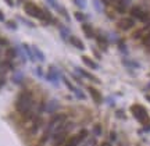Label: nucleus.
Instances as JSON below:
<instances>
[{
	"mask_svg": "<svg viewBox=\"0 0 150 146\" xmlns=\"http://www.w3.org/2000/svg\"><path fill=\"white\" fill-rule=\"evenodd\" d=\"M142 43L143 44H150V31H147V33L142 38Z\"/></svg>",
	"mask_w": 150,
	"mask_h": 146,
	"instance_id": "nucleus-16",
	"label": "nucleus"
},
{
	"mask_svg": "<svg viewBox=\"0 0 150 146\" xmlns=\"http://www.w3.org/2000/svg\"><path fill=\"white\" fill-rule=\"evenodd\" d=\"M82 61H83V63L86 64L88 67H90L92 70H97V68H99V65H97V64L94 63V61L92 60V58L86 57V56H82Z\"/></svg>",
	"mask_w": 150,
	"mask_h": 146,
	"instance_id": "nucleus-8",
	"label": "nucleus"
},
{
	"mask_svg": "<svg viewBox=\"0 0 150 146\" xmlns=\"http://www.w3.org/2000/svg\"><path fill=\"white\" fill-rule=\"evenodd\" d=\"M6 54H7V57L10 58V60H11V58H14L15 56H17V54H18V53H17V50H15V49H12V47H10V49H7Z\"/></svg>",
	"mask_w": 150,
	"mask_h": 146,
	"instance_id": "nucleus-14",
	"label": "nucleus"
},
{
	"mask_svg": "<svg viewBox=\"0 0 150 146\" xmlns=\"http://www.w3.org/2000/svg\"><path fill=\"white\" fill-rule=\"evenodd\" d=\"M79 143H82V140L79 139V136H78V135H72V136L67 138L64 146H78Z\"/></svg>",
	"mask_w": 150,
	"mask_h": 146,
	"instance_id": "nucleus-7",
	"label": "nucleus"
},
{
	"mask_svg": "<svg viewBox=\"0 0 150 146\" xmlns=\"http://www.w3.org/2000/svg\"><path fill=\"white\" fill-rule=\"evenodd\" d=\"M7 26H10L11 29H17V25H15V22H12V21H8V22H7Z\"/></svg>",
	"mask_w": 150,
	"mask_h": 146,
	"instance_id": "nucleus-23",
	"label": "nucleus"
},
{
	"mask_svg": "<svg viewBox=\"0 0 150 146\" xmlns=\"http://www.w3.org/2000/svg\"><path fill=\"white\" fill-rule=\"evenodd\" d=\"M143 28L142 29H139V31H136V32H133L132 33V38H135V39H139V38H142V35H143Z\"/></svg>",
	"mask_w": 150,
	"mask_h": 146,
	"instance_id": "nucleus-17",
	"label": "nucleus"
},
{
	"mask_svg": "<svg viewBox=\"0 0 150 146\" xmlns=\"http://www.w3.org/2000/svg\"><path fill=\"white\" fill-rule=\"evenodd\" d=\"M100 146H111V145H110L108 142H104V143H101V145H100Z\"/></svg>",
	"mask_w": 150,
	"mask_h": 146,
	"instance_id": "nucleus-30",
	"label": "nucleus"
},
{
	"mask_svg": "<svg viewBox=\"0 0 150 146\" xmlns=\"http://www.w3.org/2000/svg\"><path fill=\"white\" fill-rule=\"evenodd\" d=\"M36 72H38V75H39V76L43 75V71H42V68H40V67H38V68H36Z\"/></svg>",
	"mask_w": 150,
	"mask_h": 146,
	"instance_id": "nucleus-24",
	"label": "nucleus"
},
{
	"mask_svg": "<svg viewBox=\"0 0 150 146\" xmlns=\"http://www.w3.org/2000/svg\"><path fill=\"white\" fill-rule=\"evenodd\" d=\"M24 10H25V13L28 14V15H31V17H35V18L42 19V18L44 17V15H43V11L40 10V7H38L36 4H35V3H32V1H25Z\"/></svg>",
	"mask_w": 150,
	"mask_h": 146,
	"instance_id": "nucleus-3",
	"label": "nucleus"
},
{
	"mask_svg": "<svg viewBox=\"0 0 150 146\" xmlns=\"http://www.w3.org/2000/svg\"><path fill=\"white\" fill-rule=\"evenodd\" d=\"M82 29H83V33L86 35L88 38H93V36H94V32H93V29H92V26H90V25L83 24V25H82Z\"/></svg>",
	"mask_w": 150,
	"mask_h": 146,
	"instance_id": "nucleus-9",
	"label": "nucleus"
},
{
	"mask_svg": "<svg viewBox=\"0 0 150 146\" xmlns=\"http://www.w3.org/2000/svg\"><path fill=\"white\" fill-rule=\"evenodd\" d=\"M15 108L21 114L25 117V120H29V115L32 117V108H33V103H32V93L28 90L21 92L17 97L15 102Z\"/></svg>",
	"mask_w": 150,
	"mask_h": 146,
	"instance_id": "nucleus-1",
	"label": "nucleus"
},
{
	"mask_svg": "<svg viewBox=\"0 0 150 146\" xmlns=\"http://www.w3.org/2000/svg\"><path fill=\"white\" fill-rule=\"evenodd\" d=\"M4 1L8 3V6H12V4H14V1H12V0H4Z\"/></svg>",
	"mask_w": 150,
	"mask_h": 146,
	"instance_id": "nucleus-27",
	"label": "nucleus"
},
{
	"mask_svg": "<svg viewBox=\"0 0 150 146\" xmlns=\"http://www.w3.org/2000/svg\"><path fill=\"white\" fill-rule=\"evenodd\" d=\"M117 26H118V29H122V31H129L135 26V21L131 17H124L117 22Z\"/></svg>",
	"mask_w": 150,
	"mask_h": 146,
	"instance_id": "nucleus-5",
	"label": "nucleus"
},
{
	"mask_svg": "<svg viewBox=\"0 0 150 146\" xmlns=\"http://www.w3.org/2000/svg\"><path fill=\"white\" fill-rule=\"evenodd\" d=\"M93 133H94V136H100V135L103 133V127H101V124H94Z\"/></svg>",
	"mask_w": 150,
	"mask_h": 146,
	"instance_id": "nucleus-12",
	"label": "nucleus"
},
{
	"mask_svg": "<svg viewBox=\"0 0 150 146\" xmlns=\"http://www.w3.org/2000/svg\"><path fill=\"white\" fill-rule=\"evenodd\" d=\"M117 117H122V118H125V114L122 113V111H117Z\"/></svg>",
	"mask_w": 150,
	"mask_h": 146,
	"instance_id": "nucleus-25",
	"label": "nucleus"
},
{
	"mask_svg": "<svg viewBox=\"0 0 150 146\" xmlns=\"http://www.w3.org/2000/svg\"><path fill=\"white\" fill-rule=\"evenodd\" d=\"M131 113L133 114V117H135L139 122H142V124L149 122V114H147V111H146V108H144L143 106L133 104L131 107Z\"/></svg>",
	"mask_w": 150,
	"mask_h": 146,
	"instance_id": "nucleus-2",
	"label": "nucleus"
},
{
	"mask_svg": "<svg viewBox=\"0 0 150 146\" xmlns=\"http://www.w3.org/2000/svg\"><path fill=\"white\" fill-rule=\"evenodd\" d=\"M69 40H71V43L74 44L75 47H78V49H81V50H83V49H85V46H83V43L81 42V39H79V38H74V36H69Z\"/></svg>",
	"mask_w": 150,
	"mask_h": 146,
	"instance_id": "nucleus-10",
	"label": "nucleus"
},
{
	"mask_svg": "<svg viewBox=\"0 0 150 146\" xmlns=\"http://www.w3.org/2000/svg\"><path fill=\"white\" fill-rule=\"evenodd\" d=\"M129 13H131L132 18H138V19H140V21H143V22H147V21H149V14L146 13V11H143L142 7L133 6Z\"/></svg>",
	"mask_w": 150,
	"mask_h": 146,
	"instance_id": "nucleus-4",
	"label": "nucleus"
},
{
	"mask_svg": "<svg viewBox=\"0 0 150 146\" xmlns=\"http://www.w3.org/2000/svg\"><path fill=\"white\" fill-rule=\"evenodd\" d=\"M0 21H4V15H3L1 11H0Z\"/></svg>",
	"mask_w": 150,
	"mask_h": 146,
	"instance_id": "nucleus-28",
	"label": "nucleus"
},
{
	"mask_svg": "<svg viewBox=\"0 0 150 146\" xmlns=\"http://www.w3.org/2000/svg\"><path fill=\"white\" fill-rule=\"evenodd\" d=\"M76 71H79L82 75L85 76V78H88V79H90V81H93V82H99V79L97 78H94L92 74H89L88 71H85V70H82V68H76Z\"/></svg>",
	"mask_w": 150,
	"mask_h": 146,
	"instance_id": "nucleus-11",
	"label": "nucleus"
},
{
	"mask_svg": "<svg viewBox=\"0 0 150 146\" xmlns=\"http://www.w3.org/2000/svg\"><path fill=\"white\" fill-rule=\"evenodd\" d=\"M88 90H89V93L92 95V97H93V100L96 103H101V102H103L101 93H100V92L96 88H93V86H88Z\"/></svg>",
	"mask_w": 150,
	"mask_h": 146,
	"instance_id": "nucleus-6",
	"label": "nucleus"
},
{
	"mask_svg": "<svg viewBox=\"0 0 150 146\" xmlns=\"http://www.w3.org/2000/svg\"><path fill=\"white\" fill-rule=\"evenodd\" d=\"M4 83H6V81H4V78H0V88H1V86H3Z\"/></svg>",
	"mask_w": 150,
	"mask_h": 146,
	"instance_id": "nucleus-26",
	"label": "nucleus"
},
{
	"mask_svg": "<svg viewBox=\"0 0 150 146\" xmlns=\"http://www.w3.org/2000/svg\"><path fill=\"white\" fill-rule=\"evenodd\" d=\"M97 42H99V44L100 46H103V47H106V44H107V42H106V39L103 38V36H97Z\"/></svg>",
	"mask_w": 150,
	"mask_h": 146,
	"instance_id": "nucleus-19",
	"label": "nucleus"
},
{
	"mask_svg": "<svg viewBox=\"0 0 150 146\" xmlns=\"http://www.w3.org/2000/svg\"><path fill=\"white\" fill-rule=\"evenodd\" d=\"M75 18L76 19H79V21H82V19H85V15H83V14L82 13H79V11H75Z\"/></svg>",
	"mask_w": 150,
	"mask_h": 146,
	"instance_id": "nucleus-21",
	"label": "nucleus"
},
{
	"mask_svg": "<svg viewBox=\"0 0 150 146\" xmlns=\"http://www.w3.org/2000/svg\"><path fill=\"white\" fill-rule=\"evenodd\" d=\"M103 1H104L106 4H110V3H111V1H114V0H103Z\"/></svg>",
	"mask_w": 150,
	"mask_h": 146,
	"instance_id": "nucleus-29",
	"label": "nucleus"
},
{
	"mask_svg": "<svg viewBox=\"0 0 150 146\" xmlns=\"http://www.w3.org/2000/svg\"><path fill=\"white\" fill-rule=\"evenodd\" d=\"M115 10H117L118 13H125V11H126V8H125V4H122V3H119V4H117V7H115Z\"/></svg>",
	"mask_w": 150,
	"mask_h": 146,
	"instance_id": "nucleus-18",
	"label": "nucleus"
},
{
	"mask_svg": "<svg viewBox=\"0 0 150 146\" xmlns=\"http://www.w3.org/2000/svg\"><path fill=\"white\" fill-rule=\"evenodd\" d=\"M32 49L35 50V51H33V54H35V56H36V57H38V60H40V61H43V60H44V56H43V54H42V53H40V51H39V50H38V47H35V46H33Z\"/></svg>",
	"mask_w": 150,
	"mask_h": 146,
	"instance_id": "nucleus-15",
	"label": "nucleus"
},
{
	"mask_svg": "<svg viewBox=\"0 0 150 146\" xmlns=\"http://www.w3.org/2000/svg\"><path fill=\"white\" fill-rule=\"evenodd\" d=\"M76 135L79 136V139H81L82 142H85V140H86V138L89 136V132H88V129H85V128H83V129H81V131L76 133Z\"/></svg>",
	"mask_w": 150,
	"mask_h": 146,
	"instance_id": "nucleus-13",
	"label": "nucleus"
},
{
	"mask_svg": "<svg viewBox=\"0 0 150 146\" xmlns=\"http://www.w3.org/2000/svg\"><path fill=\"white\" fill-rule=\"evenodd\" d=\"M21 79H22V74H21V72H17V75L12 76V81H14L15 83H18Z\"/></svg>",
	"mask_w": 150,
	"mask_h": 146,
	"instance_id": "nucleus-20",
	"label": "nucleus"
},
{
	"mask_svg": "<svg viewBox=\"0 0 150 146\" xmlns=\"http://www.w3.org/2000/svg\"><path fill=\"white\" fill-rule=\"evenodd\" d=\"M147 100H149V102H150V96H147Z\"/></svg>",
	"mask_w": 150,
	"mask_h": 146,
	"instance_id": "nucleus-31",
	"label": "nucleus"
},
{
	"mask_svg": "<svg viewBox=\"0 0 150 146\" xmlns=\"http://www.w3.org/2000/svg\"><path fill=\"white\" fill-rule=\"evenodd\" d=\"M115 140H117V133L114 131H111L110 132V142H115Z\"/></svg>",
	"mask_w": 150,
	"mask_h": 146,
	"instance_id": "nucleus-22",
	"label": "nucleus"
}]
</instances>
